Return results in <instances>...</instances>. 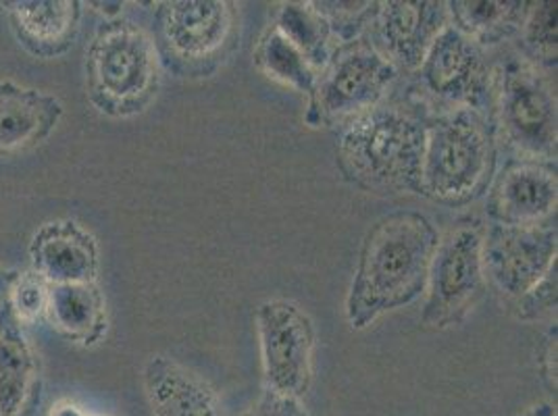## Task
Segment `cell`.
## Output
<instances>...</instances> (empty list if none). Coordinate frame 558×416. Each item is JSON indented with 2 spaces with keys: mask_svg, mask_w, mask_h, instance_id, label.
I'll return each mask as SVG.
<instances>
[{
  "mask_svg": "<svg viewBox=\"0 0 558 416\" xmlns=\"http://www.w3.org/2000/svg\"><path fill=\"white\" fill-rule=\"evenodd\" d=\"M440 242L434 221L417 210L381 217L365 235L347 296L350 329L363 331L423 296Z\"/></svg>",
  "mask_w": 558,
  "mask_h": 416,
  "instance_id": "6da1fadb",
  "label": "cell"
},
{
  "mask_svg": "<svg viewBox=\"0 0 558 416\" xmlns=\"http://www.w3.org/2000/svg\"><path fill=\"white\" fill-rule=\"evenodd\" d=\"M429 115L411 102L384 100L344 125L336 157L344 178L379 194H418Z\"/></svg>",
  "mask_w": 558,
  "mask_h": 416,
  "instance_id": "7a4b0ae2",
  "label": "cell"
},
{
  "mask_svg": "<svg viewBox=\"0 0 558 416\" xmlns=\"http://www.w3.org/2000/svg\"><path fill=\"white\" fill-rule=\"evenodd\" d=\"M496 146L486 115L461 109L429 117L418 194L452 208L477 200L492 184Z\"/></svg>",
  "mask_w": 558,
  "mask_h": 416,
  "instance_id": "3957f363",
  "label": "cell"
},
{
  "mask_svg": "<svg viewBox=\"0 0 558 416\" xmlns=\"http://www.w3.org/2000/svg\"><path fill=\"white\" fill-rule=\"evenodd\" d=\"M161 82V57L153 36L125 20H109L86 48V94L102 115L142 113Z\"/></svg>",
  "mask_w": 558,
  "mask_h": 416,
  "instance_id": "277c9868",
  "label": "cell"
},
{
  "mask_svg": "<svg viewBox=\"0 0 558 416\" xmlns=\"http://www.w3.org/2000/svg\"><path fill=\"white\" fill-rule=\"evenodd\" d=\"M489 123L517 159L557 162V93L523 54H511L492 73Z\"/></svg>",
  "mask_w": 558,
  "mask_h": 416,
  "instance_id": "5b68a950",
  "label": "cell"
},
{
  "mask_svg": "<svg viewBox=\"0 0 558 416\" xmlns=\"http://www.w3.org/2000/svg\"><path fill=\"white\" fill-rule=\"evenodd\" d=\"M396 79L398 70L372 42L359 38L342 45L319 73L304 119L313 127L347 125L388 100Z\"/></svg>",
  "mask_w": 558,
  "mask_h": 416,
  "instance_id": "8992f818",
  "label": "cell"
},
{
  "mask_svg": "<svg viewBox=\"0 0 558 416\" xmlns=\"http://www.w3.org/2000/svg\"><path fill=\"white\" fill-rule=\"evenodd\" d=\"M484 223L480 219L459 221L440 235L425 283L421 325L425 329H448L461 323L486 287L484 273Z\"/></svg>",
  "mask_w": 558,
  "mask_h": 416,
  "instance_id": "52a82bcc",
  "label": "cell"
},
{
  "mask_svg": "<svg viewBox=\"0 0 558 416\" xmlns=\"http://www.w3.org/2000/svg\"><path fill=\"white\" fill-rule=\"evenodd\" d=\"M492 73L484 48L448 24L415 71V105L434 109L432 115L469 109L489 119Z\"/></svg>",
  "mask_w": 558,
  "mask_h": 416,
  "instance_id": "ba28073f",
  "label": "cell"
},
{
  "mask_svg": "<svg viewBox=\"0 0 558 416\" xmlns=\"http://www.w3.org/2000/svg\"><path fill=\"white\" fill-rule=\"evenodd\" d=\"M235 34V9L226 0L161 2L155 25V47L171 70L209 73L223 61Z\"/></svg>",
  "mask_w": 558,
  "mask_h": 416,
  "instance_id": "9c48e42d",
  "label": "cell"
},
{
  "mask_svg": "<svg viewBox=\"0 0 558 416\" xmlns=\"http://www.w3.org/2000/svg\"><path fill=\"white\" fill-rule=\"evenodd\" d=\"M256 331L265 390L301 400L313 381V319L301 304L271 298L256 308Z\"/></svg>",
  "mask_w": 558,
  "mask_h": 416,
  "instance_id": "30bf717a",
  "label": "cell"
},
{
  "mask_svg": "<svg viewBox=\"0 0 558 416\" xmlns=\"http://www.w3.org/2000/svg\"><path fill=\"white\" fill-rule=\"evenodd\" d=\"M557 217L537 225H484V273L514 304L557 269Z\"/></svg>",
  "mask_w": 558,
  "mask_h": 416,
  "instance_id": "8fae6325",
  "label": "cell"
},
{
  "mask_svg": "<svg viewBox=\"0 0 558 416\" xmlns=\"http://www.w3.org/2000/svg\"><path fill=\"white\" fill-rule=\"evenodd\" d=\"M488 223L537 225L557 217V162L512 159L486 192Z\"/></svg>",
  "mask_w": 558,
  "mask_h": 416,
  "instance_id": "7c38bea8",
  "label": "cell"
},
{
  "mask_svg": "<svg viewBox=\"0 0 558 416\" xmlns=\"http://www.w3.org/2000/svg\"><path fill=\"white\" fill-rule=\"evenodd\" d=\"M450 24L442 0H388L377 2L373 17L372 45L398 73H415L434 40Z\"/></svg>",
  "mask_w": 558,
  "mask_h": 416,
  "instance_id": "4fadbf2b",
  "label": "cell"
},
{
  "mask_svg": "<svg viewBox=\"0 0 558 416\" xmlns=\"http://www.w3.org/2000/svg\"><path fill=\"white\" fill-rule=\"evenodd\" d=\"M32 273L48 285L96 283L100 250L93 233L73 219H54L40 225L29 240Z\"/></svg>",
  "mask_w": 558,
  "mask_h": 416,
  "instance_id": "5bb4252c",
  "label": "cell"
},
{
  "mask_svg": "<svg viewBox=\"0 0 558 416\" xmlns=\"http://www.w3.org/2000/svg\"><path fill=\"white\" fill-rule=\"evenodd\" d=\"M17 42L38 59H57L70 50L82 22L80 0L2 2Z\"/></svg>",
  "mask_w": 558,
  "mask_h": 416,
  "instance_id": "9a60e30c",
  "label": "cell"
},
{
  "mask_svg": "<svg viewBox=\"0 0 558 416\" xmlns=\"http://www.w3.org/2000/svg\"><path fill=\"white\" fill-rule=\"evenodd\" d=\"M142 388L153 416H226L209 383L163 354L146 360Z\"/></svg>",
  "mask_w": 558,
  "mask_h": 416,
  "instance_id": "2e32d148",
  "label": "cell"
},
{
  "mask_svg": "<svg viewBox=\"0 0 558 416\" xmlns=\"http://www.w3.org/2000/svg\"><path fill=\"white\" fill-rule=\"evenodd\" d=\"M61 117L63 105L54 94L0 79V157L43 144Z\"/></svg>",
  "mask_w": 558,
  "mask_h": 416,
  "instance_id": "e0dca14e",
  "label": "cell"
},
{
  "mask_svg": "<svg viewBox=\"0 0 558 416\" xmlns=\"http://www.w3.org/2000/svg\"><path fill=\"white\" fill-rule=\"evenodd\" d=\"M40 360L11 308L0 304V416H32L40 402Z\"/></svg>",
  "mask_w": 558,
  "mask_h": 416,
  "instance_id": "ac0fdd59",
  "label": "cell"
},
{
  "mask_svg": "<svg viewBox=\"0 0 558 416\" xmlns=\"http://www.w3.org/2000/svg\"><path fill=\"white\" fill-rule=\"evenodd\" d=\"M45 317L71 342L90 346L107 329L105 298L96 283L50 285Z\"/></svg>",
  "mask_w": 558,
  "mask_h": 416,
  "instance_id": "d6986e66",
  "label": "cell"
},
{
  "mask_svg": "<svg viewBox=\"0 0 558 416\" xmlns=\"http://www.w3.org/2000/svg\"><path fill=\"white\" fill-rule=\"evenodd\" d=\"M448 4L450 25L482 48L496 47L519 36L530 2L502 0H452Z\"/></svg>",
  "mask_w": 558,
  "mask_h": 416,
  "instance_id": "ffe728a7",
  "label": "cell"
},
{
  "mask_svg": "<svg viewBox=\"0 0 558 416\" xmlns=\"http://www.w3.org/2000/svg\"><path fill=\"white\" fill-rule=\"evenodd\" d=\"M274 27L299 48L304 59L319 73L326 70L333 50L338 48L329 25L313 2H283Z\"/></svg>",
  "mask_w": 558,
  "mask_h": 416,
  "instance_id": "44dd1931",
  "label": "cell"
},
{
  "mask_svg": "<svg viewBox=\"0 0 558 416\" xmlns=\"http://www.w3.org/2000/svg\"><path fill=\"white\" fill-rule=\"evenodd\" d=\"M256 65L274 82L304 94L306 98H311L317 88L319 71L274 25L265 32L256 48Z\"/></svg>",
  "mask_w": 558,
  "mask_h": 416,
  "instance_id": "7402d4cb",
  "label": "cell"
},
{
  "mask_svg": "<svg viewBox=\"0 0 558 416\" xmlns=\"http://www.w3.org/2000/svg\"><path fill=\"white\" fill-rule=\"evenodd\" d=\"M523 57L539 70L557 65V2H530L519 32Z\"/></svg>",
  "mask_w": 558,
  "mask_h": 416,
  "instance_id": "603a6c76",
  "label": "cell"
},
{
  "mask_svg": "<svg viewBox=\"0 0 558 416\" xmlns=\"http://www.w3.org/2000/svg\"><path fill=\"white\" fill-rule=\"evenodd\" d=\"M315 9L324 15L329 32L333 36V40H338L336 45H349L361 38V34L365 29H369L373 24V17L377 13V2H313Z\"/></svg>",
  "mask_w": 558,
  "mask_h": 416,
  "instance_id": "cb8c5ba5",
  "label": "cell"
},
{
  "mask_svg": "<svg viewBox=\"0 0 558 416\" xmlns=\"http://www.w3.org/2000/svg\"><path fill=\"white\" fill-rule=\"evenodd\" d=\"M50 285L36 273H17L4 304L11 308L13 317L22 325L34 323L47 313Z\"/></svg>",
  "mask_w": 558,
  "mask_h": 416,
  "instance_id": "d4e9b609",
  "label": "cell"
},
{
  "mask_svg": "<svg viewBox=\"0 0 558 416\" xmlns=\"http://www.w3.org/2000/svg\"><path fill=\"white\" fill-rule=\"evenodd\" d=\"M557 306V269L534 287L527 296L514 302L517 315L523 321H534Z\"/></svg>",
  "mask_w": 558,
  "mask_h": 416,
  "instance_id": "484cf974",
  "label": "cell"
},
{
  "mask_svg": "<svg viewBox=\"0 0 558 416\" xmlns=\"http://www.w3.org/2000/svg\"><path fill=\"white\" fill-rule=\"evenodd\" d=\"M244 416H308L301 400L286 397L278 393H263V397Z\"/></svg>",
  "mask_w": 558,
  "mask_h": 416,
  "instance_id": "4316f807",
  "label": "cell"
},
{
  "mask_svg": "<svg viewBox=\"0 0 558 416\" xmlns=\"http://www.w3.org/2000/svg\"><path fill=\"white\" fill-rule=\"evenodd\" d=\"M539 369H542V377L548 381V386L557 390V333L555 338L550 335V340H546V346L542 350V358H539Z\"/></svg>",
  "mask_w": 558,
  "mask_h": 416,
  "instance_id": "83f0119b",
  "label": "cell"
},
{
  "mask_svg": "<svg viewBox=\"0 0 558 416\" xmlns=\"http://www.w3.org/2000/svg\"><path fill=\"white\" fill-rule=\"evenodd\" d=\"M48 416H93L86 408H82L80 404L71 402V400H63V402H57L52 408H50V415Z\"/></svg>",
  "mask_w": 558,
  "mask_h": 416,
  "instance_id": "f1b7e54d",
  "label": "cell"
},
{
  "mask_svg": "<svg viewBox=\"0 0 558 416\" xmlns=\"http://www.w3.org/2000/svg\"><path fill=\"white\" fill-rule=\"evenodd\" d=\"M17 273H20V271H13V269H4V267H0V304L7 301V294H9V290H11V285H13L15 278H17Z\"/></svg>",
  "mask_w": 558,
  "mask_h": 416,
  "instance_id": "f546056e",
  "label": "cell"
},
{
  "mask_svg": "<svg viewBox=\"0 0 558 416\" xmlns=\"http://www.w3.org/2000/svg\"><path fill=\"white\" fill-rule=\"evenodd\" d=\"M519 416H557V408L550 402H537L534 406L525 408Z\"/></svg>",
  "mask_w": 558,
  "mask_h": 416,
  "instance_id": "4dcf8cb0",
  "label": "cell"
},
{
  "mask_svg": "<svg viewBox=\"0 0 558 416\" xmlns=\"http://www.w3.org/2000/svg\"><path fill=\"white\" fill-rule=\"evenodd\" d=\"M93 416H96V415H93Z\"/></svg>",
  "mask_w": 558,
  "mask_h": 416,
  "instance_id": "1f68e13d",
  "label": "cell"
}]
</instances>
